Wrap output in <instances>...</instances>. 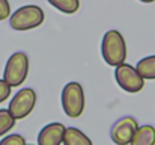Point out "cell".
<instances>
[{"label": "cell", "instance_id": "obj_9", "mask_svg": "<svg viewBox=\"0 0 155 145\" xmlns=\"http://www.w3.org/2000/svg\"><path fill=\"white\" fill-rule=\"evenodd\" d=\"M155 144V127L152 126H139L133 139L131 145H154Z\"/></svg>", "mask_w": 155, "mask_h": 145}, {"label": "cell", "instance_id": "obj_3", "mask_svg": "<svg viewBox=\"0 0 155 145\" xmlns=\"http://www.w3.org/2000/svg\"><path fill=\"white\" fill-rule=\"evenodd\" d=\"M62 109L68 118H80L81 113L84 112V89L78 82H68L63 89H62Z\"/></svg>", "mask_w": 155, "mask_h": 145}, {"label": "cell", "instance_id": "obj_1", "mask_svg": "<svg viewBox=\"0 0 155 145\" xmlns=\"http://www.w3.org/2000/svg\"><path fill=\"white\" fill-rule=\"evenodd\" d=\"M101 54L107 65L116 67L127 60V43L119 30H107L101 43Z\"/></svg>", "mask_w": 155, "mask_h": 145}, {"label": "cell", "instance_id": "obj_7", "mask_svg": "<svg viewBox=\"0 0 155 145\" xmlns=\"http://www.w3.org/2000/svg\"><path fill=\"white\" fill-rule=\"evenodd\" d=\"M137 127H139V124L134 116H122L111 126L110 138L117 145L131 144V139H133Z\"/></svg>", "mask_w": 155, "mask_h": 145}, {"label": "cell", "instance_id": "obj_2", "mask_svg": "<svg viewBox=\"0 0 155 145\" xmlns=\"http://www.w3.org/2000/svg\"><path fill=\"white\" fill-rule=\"evenodd\" d=\"M45 20V14L38 5H26L9 15V26L14 30L24 32L39 27Z\"/></svg>", "mask_w": 155, "mask_h": 145}, {"label": "cell", "instance_id": "obj_5", "mask_svg": "<svg viewBox=\"0 0 155 145\" xmlns=\"http://www.w3.org/2000/svg\"><path fill=\"white\" fill-rule=\"evenodd\" d=\"M114 80L120 89L130 94H137L145 88V79L139 74L136 67L125 62L114 67Z\"/></svg>", "mask_w": 155, "mask_h": 145}, {"label": "cell", "instance_id": "obj_16", "mask_svg": "<svg viewBox=\"0 0 155 145\" xmlns=\"http://www.w3.org/2000/svg\"><path fill=\"white\" fill-rule=\"evenodd\" d=\"M11 15V5L8 0H0V21L9 18Z\"/></svg>", "mask_w": 155, "mask_h": 145}, {"label": "cell", "instance_id": "obj_6", "mask_svg": "<svg viewBox=\"0 0 155 145\" xmlns=\"http://www.w3.org/2000/svg\"><path fill=\"white\" fill-rule=\"evenodd\" d=\"M36 98H38L36 92L32 88H23L12 97V100L9 101L8 110L17 121L24 119L33 112L36 106Z\"/></svg>", "mask_w": 155, "mask_h": 145}, {"label": "cell", "instance_id": "obj_17", "mask_svg": "<svg viewBox=\"0 0 155 145\" xmlns=\"http://www.w3.org/2000/svg\"><path fill=\"white\" fill-rule=\"evenodd\" d=\"M139 2H142V3H154L155 0H139Z\"/></svg>", "mask_w": 155, "mask_h": 145}, {"label": "cell", "instance_id": "obj_12", "mask_svg": "<svg viewBox=\"0 0 155 145\" xmlns=\"http://www.w3.org/2000/svg\"><path fill=\"white\" fill-rule=\"evenodd\" d=\"M47 2L57 11L68 14V15L75 14L80 9V0H47Z\"/></svg>", "mask_w": 155, "mask_h": 145}, {"label": "cell", "instance_id": "obj_15", "mask_svg": "<svg viewBox=\"0 0 155 145\" xmlns=\"http://www.w3.org/2000/svg\"><path fill=\"white\" fill-rule=\"evenodd\" d=\"M11 85L5 80V79H0V103H3L5 100H8V97L11 95Z\"/></svg>", "mask_w": 155, "mask_h": 145}, {"label": "cell", "instance_id": "obj_14", "mask_svg": "<svg viewBox=\"0 0 155 145\" xmlns=\"http://www.w3.org/2000/svg\"><path fill=\"white\" fill-rule=\"evenodd\" d=\"M0 145H26V139L21 135H9L0 141Z\"/></svg>", "mask_w": 155, "mask_h": 145}, {"label": "cell", "instance_id": "obj_8", "mask_svg": "<svg viewBox=\"0 0 155 145\" xmlns=\"http://www.w3.org/2000/svg\"><path fill=\"white\" fill-rule=\"evenodd\" d=\"M66 127L62 123H50L41 129L38 135L39 145H59L63 144V135Z\"/></svg>", "mask_w": 155, "mask_h": 145}, {"label": "cell", "instance_id": "obj_11", "mask_svg": "<svg viewBox=\"0 0 155 145\" xmlns=\"http://www.w3.org/2000/svg\"><path fill=\"white\" fill-rule=\"evenodd\" d=\"M136 70L145 80H155V54L142 57L137 62Z\"/></svg>", "mask_w": 155, "mask_h": 145}, {"label": "cell", "instance_id": "obj_13", "mask_svg": "<svg viewBox=\"0 0 155 145\" xmlns=\"http://www.w3.org/2000/svg\"><path fill=\"white\" fill-rule=\"evenodd\" d=\"M15 118L11 115L8 109H0V138L9 133L15 127Z\"/></svg>", "mask_w": 155, "mask_h": 145}, {"label": "cell", "instance_id": "obj_10", "mask_svg": "<svg viewBox=\"0 0 155 145\" xmlns=\"http://www.w3.org/2000/svg\"><path fill=\"white\" fill-rule=\"evenodd\" d=\"M63 144L65 145H92V141L80 129H77V127H66L65 135H63Z\"/></svg>", "mask_w": 155, "mask_h": 145}, {"label": "cell", "instance_id": "obj_4", "mask_svg": "<svg viewBox=\"0 0 155 145\" xmlns=\"http://www.w3.org/2000/svg\"><path fill=\"white\" fill-rule=\"evenodd\" d=\"M29 74V57L23 51H17L9 56L3 70V79L14 88L26 82Z\"/></svg>", "mask_w": 155, "mask_h": 145}]
</instances>
